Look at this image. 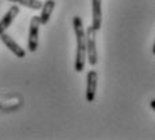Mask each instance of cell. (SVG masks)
Instances as JSON below:
<instances>
[{"instance_id":"52a82bcc","label":"cell","mask_w":155,"mask_h":140,"mask_svg":"<svg viewBox=\"0 0 155 140\" xmlns=\"http://www.w3.org/2000/svg\"><path fill=\"white\" fill-rule=\"evenodd\" d=\"M103 15H101V0H92V27L96 31L101 28Z\"/></svg>"},{"instance_id":"8992f818","label":"cell","mask_w":155,"mask_h":140,"mask_svg":"<svg viewBox=\"0 0 155 140\" xmlns=\"http://www.w3.org/2000/svg\"><path fill=\"white\" fill-rule=\"evenodd\" d=\"M19 11H20L19 10V5H11L10 10L7 11V14L2 18V20H0V34L5 32V30L12 24V22L15 20V18L18 16Z\"/></svg>"},{"instance_id":"ba28073f","label":"cell","mask_w":155,"mask_h":140,"mask_svg":"<svg viewBox=\"0 0 155 140\" xmlns=\"http://www.w3.org/2000/svg\"><path fill=\"white\" fill-rule=\"evenodd\" d=\"M55 7V2L54 0H46V2L42 4V8H41V15H39V22L41 24H47L50 20V16H51L53 11H54Z\"/></svg>"},{"instance_id":"3957f363","label":"cell","mask_w":155,"mask_h":140,"mask_svg":"<svg viewBox=\"0 0 155 140\" xmlns=\"http://www.w3.org/2000/svg\"><path fill=\"white\" fill-rule=\"evenodd\" d=\"M39 16H32L30 20V30H28V51L35 53L39 44Z\"/></svg>"},{"instance_id":"8fae6325","label":"cell","mask_w":155,"mask_h":140,"mask_svg":"<svg viewBox=\"0 0 155 140\" xmlns=\"http://www.w3.org/2000/svg\"><path fill=\"white\" fill-rule=\"evenodd\" d=\"M153 54L155 55V41H154V46H153Z\"/></svg>"},{"instance_id":"277c9868","label":"cell","mask_w":155,"mask_h":140,"mask_svg":"<svg viewBox=\"0 0 155 140\" xmlns=\"http://www.w3.org/2000/svg\"><path fill=\"white\" fill-rule=\"evenodd\" d=\"M97 81H99L97 71L96 70H89L88 74H86V92H85V98H86L88 103H93L94 97H96Z\"/></svg>"},{"instance_id":"7c38bea8","label":"cell","mask_w":155,"mask_h":140,"mask_svg":"<svg viewBox=\"0 0 155 140\" xmlns=\"http://www.w3.org/2000/svg\"><path fill=\"white\" fill-rule=\"evenodd\" d=\"M0 109H2V104H0Z\"/></svg>"},{"instance_id":"7a4b0ae2","label":"cell","mask_w":155,"mask_h":140,"mask_svg":"<svg viewBox=\"0 0 155 140\" xmlns=\"http://www.w3.org/2000/svg\"><path fill=\"white\" fill-rule=\"evenodd\" d=\"M96 34L97 31L92 26H89L85 30V37H86V59H88L89 65L94 66L97 65V47H96Z\"/></svg>"},{"instance_id":"30bf717a","label":"cell","mask_w":155,"mask_h":140,"mask_svg":"<svg viewBox=\"0 0 155 140\" xmlns=\"http://www.w3.org/2000/svg\"><path fill=\"white\" fill-rule=\"evenodd\" d=\"M150 104H151V108H153L154 111H155V98H154V100H151V103H150Z\"/></svg>"},{"instance_id":"6da1fadb","label":"cell","mask_w":155,"mask_h":140,"mask_svg":"<svg viewBox=\"0 0 155 140\" xmlns=\"http://www.w3.org/2000/svg\"><path fill=\"white\" fill-rule=\"evenodd\" d=\"M73 28L76 34V61H74V70L77 73H81L86 63V37L85 28L82 24V19L80 16L73 18Z\"/></svg>"},{"instance_id":"5b68a950","label":"cell","mask_w":155,"mask_h":140,"mask_svg":"<svg viewBox=\"0 0 155 140\" xmlns=\"http://www.w3.org/2000/svg\"><path fill=\"white\" fill-rule=\"evenodd\" d=\"M0 41H2V42L5 44V47H7V49L10 50L12 54L16 55L18 58H25V57H26L25 49H22V47H20L16 42H15V41L8 34H5V32L0 34Z\"/></svg>"},{"instance_id":"9c48e42d","label":"cell","mask_w":155,"mask_h":140,"mask_svg":"<svg viewBox=\"0 0 155 140\" xmlns=\"http://www.w3.org/2000/svg\"><path fill=\"white\" fill-rule=\"evenodd\" d=\"M7 2H11V3H15V4H19V5H23V7H27V8H31V10H41L42 8V2L39 0H7Z\"/></svg>"}]
</instances>
